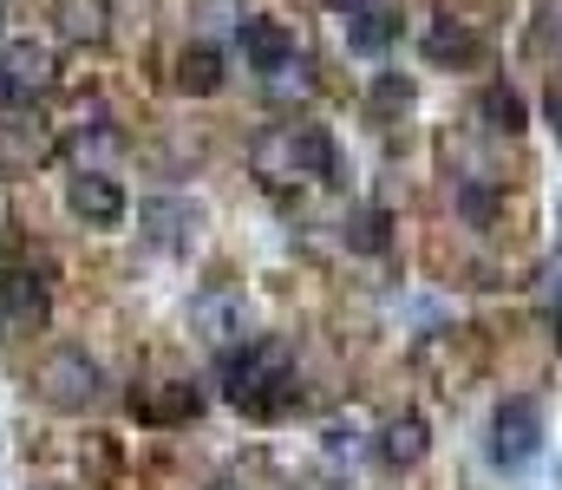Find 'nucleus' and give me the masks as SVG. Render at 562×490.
I'll return each mask as SVG.
<instances>
[{
    "mask_svg": "<svg viewBox=\"0 0 562 490\" xmlns=\"http://www.w3.org/2000/svg\"><path fill=\"white\" fill-rule=\"evenodd\" d=\"M249 163L269 190H294V183H321L334 176V138L307 118H288V125H269L256 145H249Z\"/></svg>",
    "mask_w": 562,
    "mask_h": 490,
    "instance_id": "nucleus-1",
    "label": "nucleus"
},
{
    "mask_svg": "<svg viewBox=\"0 0 562 490\" xmlns=\"http://www.w3.org/2000/svg\"><path fill=\"white\" fill-rule=\"evenodd\" d=\"M53 92V46L40 39H7L0 46V99L7 105H33Z\"/></svg>",
    "mask_w": 562,
    "mask_h": 490,
    "instance_id": "nucleus-5",
    "label": "nucleus"
},
{
    "mask_svg": "<svg viewBox=\"0 0 562 490\" xmlns=\"http://www.w3.org/2000/svg\"><path fill=\"white\" fill-rule=\"evenodd\" d=\"M477 118H484V132H504V138H517L530 118H524V99L510 92V86H484L477 92Z\"/></svg>",
    "mask_w": 562,
    "mask_h": 490,
    "instance_id": "nucleus-20",
    "label": "nucleus"
},
{
    "mask_svg": "<svg viewBox=\"0 0 562 490\" xmlns=\"http://www.w3.org/2000/svg\"><path fill=\"white\" fill-rule=\"evenodd\" d=\"M66 209L86 223V229H119L125 223V190L105 176V170H79L66 183Z\"/></svg>",
    "mask_w": 562,
    "mask_h": 490,
    "instance_id": "nucleus-8",
    "label": "nucleus"
},
{
    "mask_svg": "<svg viewBox=\"0 0 562 490\" xmlns=\"http://www.w3.org/2000/svg\"><path fill=\"white\" fill-rule=\"evenodd\" d=\"M33 386H40V399H46L53 412H86V406L99 399L105 373H99V360H86L79 346H59V353H46V360H40Z\"/></svg>",
    "mask_w": 562,
    "mask_h": 490,
    "instance_id": "nucleus-4",
    "label": "nucleus"
},
{
    "mask_svg": "<svg viewBox=\"0 0 562 490\" xmlns=\"http://www.w3.org/2000/svg\"><path fill=\"white\" fill-rule=\"evenodd\" d=\"M393 39H400V13H386V7H373V0L347 13V53H367V59H380Z\"/></svg>",
    "mask_w": 562,
    "mask_h": 490,
    "instance_id": "nucleus-14",
    "label": "nucleus"
},
{
    "mask_svg": "<svg viewBox=\"0 0 562 490\" xmlns=\"http://www.w3.org/2000/svg\"><path fill=\"white\" fill-rule=\"evenodd\" d=\"M477 53H484V39H477L464 20H431V26H425V59H431V66H471Z\"/></svg>",
    "mask_w": 562,
    "mask_h": 490,
    "instance_id": "nucleus-15",
    "label": "nucleus"
},
{
    "mask_svg": "<svg viewBox=\"0 0 562 490\" xmlns=\"http://www.w3.org/2000/svg\"><path fill=\"white\" fill-rule=\"evenodd\" d=\"M557 353H562V315H557Z\"/></svg>",
    "mask_w": 562,
    "mask_h": 490,
    "instance_id": "nucleus-27",
    "label": "nucleus"
},
{
    "mask_svg": "<svg viewBox=\"0 0 562 490\" xmlns=\"http://www.w3.org/2000/svg\"><path fill=\"white\" fill-rule=\"evenodd\" d=\"M112 145H119V132H112L105 118H92V125H79V132H72V158H79V163H86V151H112Z\"/></svg>",
    "mask_w": 562,
    "mask_h": 490,
    "instance_id": "nucleus-23",
    "label": "nucleus"
},
{
    "mask_svg": "<svg viewBox=\"0 0 562 490\" xmlns=\"http://www.w3.org/2000/svg\"><path fill=\"white\" fill-rule=\"evenodd\" d=\"M53 26L72 46H99L112 33V0H53Z\"/></svg>",
    "mask_w": 562,
    "mask_h": 490,
    "instance_id": "nucleus-13",
    "label": "nucleus"
},
{
    "mask_svg": "<svg viewBox=\"0 0 562 490\" xmlns=\"http://www.w3.org/2000/svg\"><path fill=\"white\" fill-rule=\"evenodd\" d=\"M196 223H203V209L190 196H144L138 203V229L150 249H190Z\"/></svg>",
    "mask_w": 562,
    "mask_h": 490,
    "instance_id": "nucleus-7",
    "label": "nucleus"
},
{
    "mask_svg": "<svg viewBox=\"0 0 562 490\" xmlns=\"http://www.w3.org/2000/svg\"><path fill=\"white\" fill-rule=\"evenodd\" d=\"M530 53H537V59H557V66H562V0H537V20H530Z\"/></svg>",
    "mask_w": 562,
    "mask_h": 490,
    "instance_id": "nucleus-21",
    "label": "nucleus"
},
{
    "mask_svg": "<svg viewBox=\"0 0 562 490\" xmlns=\"http://www.w3.org/2000/svg\"><path fill=\"white\" fill-rule=\"evenodd\" d=\"M413 105H419V86H413L406 72H380V79L367 86V118H373V125H400Z\"/></svg>",
    "mask_w": 562,
    "mask_h": 490,
    "instance_id": "nucleus-17",
    "label": "nucleus"
},
{
    "mask_svg": "<svg viewBox=\"0 0 562 490\" xmlns=\"http://www.w3.org/2000/svg\"><path fill=\"white\" fill-rule=\"evenodd\" d=\"M543 112H550V132H557V145H562V92H550V105H543Z\"/></svg>",
    "mask_w": 562,
    "mask_h": 490,
    "instance_id": "nucleus-25",
    "label": "nucleus"
},
{
    "mask_svg": "<svg viewBox=\"0 0 562 490\" xmlns=\"http://www.w3.org/2000/svg\"><path fill=\"white\" fill-rule=\"evenodd\" d=\"M196 20L203 26H236L243 20V0H196Z\"/></svg>",
    "mask_w": 562,
    "mask_h": 490,
    "instance_id": "nucleus-24",
    "label": "nucleus"
},
{
    "mask_svg": "<svg viewBox=\"0 0 562 490\" xmlns=\"http://www.w3.org/2000/svg\"><path fill=\"white\" fill-rule=\"evenodd\" d=\"M190 327L210 340V346H229L243 333V301L236 295H196L190 301Z\"/></svg>",
    "mask_w": 562,
    "mask_h": 490,
    "instance_id": "nucleus-16",
    "label": "nucleus"
},
{
    "mask_svg": "<svg viewBox=\"0 0 562 490\" xmlns=\"http://www.w3.org/2000/svg\"><path fill=\"white\" fill-rule=\"evenodd\" d=\"M236 33H243V59L256 66V72H269V79H281L288 66H294V33L281 26V20H236Z\"/></svg>",
    "mask_w": 562,
    "mask_h": 490,
    "instance_id": "nucleus-11",
    "label": "nucleus"
},
{
    "mask_svg": "<svg viewBox=\"0 0 562 490\" xmlns=\"http://www.w3.org/2000/svg\"><path fill=\"white\" fill-rule=\"evenodd\" d=\"M340 236H347L353 255H386V249H393V216H386V209H353V216L340 223Z\"/></svg>",
    "mask_w": 562,
    "mask_h": 490,
    "instance_id": "nucleus-19",
    "label": "nucleus"
},
{
    "mask_svg": "<svg viewBox=\"0 0 562 490\" xmlns=\"http://www.w3.org/2000/svg\"><path fill=\"white\" fill-rule=\"evenodd\" d=\"M46 315H53V301H46V282L33 269H0V340L40 333Z\"/></svg>",
    "mask_w": 562,
    "mask_h": 490,
    "instance_id": "nucleus-6",
    "label": "nucleus"
},
{
    "mask_svg": "<svg viewBox=\"0 0 562 490\" xmlns=\"http://www.w3.org/2000/svg\"><path fill=\"white\" fill-rule=\"evenodd\" d=\"M458 209H464L471 223H491V209H497V196H491V190H484L477 176H464V183H458Z\"/></svg>",
    "mask_w": 562,
    "mask_h": 490,
    "instance_id": "nucleus-22",
    "label": "nucleus"
},
{
    "mask_svg": "<svg viewBox=\"0 0 562 490\" xmlns=\"http://www.w3.org/2000/svg\"><path fill=\"white\" fill-rule=\"evenodd\" d=\"M46 158H53V138L33 112H0V176H26Z\"/></svg>",
    "mask_w": 562,
    "mask_h": 490,
    "instance_id": "nucleus-9",
    "label": "nucleus"
},
{
    "mask_svg": "<svg viewBox=\"0 0 562 490\" xmlns=\"http://www.w3.org/2000/svg\"><path fill=\"white\" fill-rule=\"evenodd\" d=\"M491 465L497 471H530L543 458V406L537 399H504L491 412Z\"/></svg>",
    "mask_w": 562,
    "mask_h": 490,
    "instance_id": "nucleus-3",
    "label": "nucleus"
},
{
    "mask_svg": "<svg viewBox=\"0 0 562 490\" xmlns=\"http://www.w3.org/2000/svg\"><path fill=\"white\" fill-rule=\"evenodd\" d=\"M327 7H334V13H353V7H367V0H327Z\"/></svg>",
    "mask_w": 562,
    "mask_h": 490,
    "instance_id": "nucleus-26",
    "label": "nucleus"
},
{
    "mask_svg": "<svg viewBox=\"0 0 562 490\" xmlns=\"http://www.w3.org/2000/svg\"><path fill=\"white\" fill-rule=\"evenodd\" d=\"M380 465H393V471H413L425 452H431V432H425V419L419 412H400L393 425H380Z\"/></svg>",
    "mask_w": 562,
    "mask_h": 490,
    "instance_id": "nucleus-12",
    "label": "nucleus"
},
{
    "mask_svg": "<svg viewBox=\"0 0 562 490\" xmlns=\"http://www.w3.org/2000/svg\"><path fill=\"white\" fill-rule=\"evenodd\" d=\"M177 92H190V99L223 92V53H216V46H183V59H177Z\"/></svg>",
    "mask_w": 562,
    "mask_h": 490,
    "instance_id": "nucleus-18",
    "label": "nucleus"
},
{
    "mask_svg": "<svg viewBox=\"0 0 562 490\" xmlns=\"http://www.w3.org/2000/svg\"><path fill=\"white\" fill-rule=\"evenodd\" d=\"M132 412H138V425H190L203 412V392L183 379H157V386L132 392Z\"/></svg>",
    "mask_w": 562,
    "mask_h": 490,
    "instance_id": "nucleus-10",
    "label": "nucleus"
},
{
    "mask_svg": "<svg viewBox=\"0 0 562 490\" xmlns=\"http://www.w3.org/2000/svg\"><path fill=\"white\" fill-rule=\"evenodd\" d=\"M223 386L229 399L249 412V419H281L301 392H294V360L281 340H262V346H243L223 360Z\"/></svg>",
    "mask_w": 562,
    "mask_h": 490,
    "instance_id": "nucleus-2",
    "label": "nucleus"
}]
</instances>
